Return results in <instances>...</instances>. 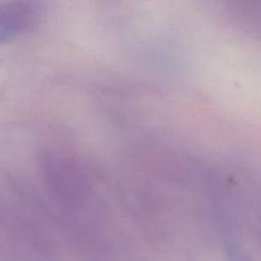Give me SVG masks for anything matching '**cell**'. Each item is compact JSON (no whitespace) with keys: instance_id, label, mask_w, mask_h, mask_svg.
<instances>
[{"instance_id":"6da1fadb","label":"cell","mask_w":261,"mask_h":261,"mask_svg":"<svg viewBox=\"0 0 261 261\" xmlns=\"http://www.w3.org/2000/svg\"><path fill=\"white\" fill-rule=\"evenodd\" d=\"M36 2L13 1L0 4V45L13 41L33 30L40 20Z\"/></svg>"}]
</instances>
